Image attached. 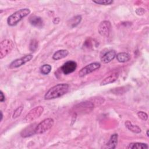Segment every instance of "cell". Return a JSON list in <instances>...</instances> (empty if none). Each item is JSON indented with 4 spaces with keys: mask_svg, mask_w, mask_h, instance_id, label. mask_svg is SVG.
Segmentation results:
<instances>
[{
    "mask_svg": "<svg viewBox=\"0 0 149 149\" xmlns=\"http://www.w3.org/2000/svg\"><path fill=\"white\" fill-rule=\"evenodd\" d=\"M69 87V86L66 83L58 84L48 90L44 95V99L49 100L61 97L68 91Z\"/></svg>",
    "mask_w": 149,
    "mask_h": 149,
    "instance_id": "obj_1",
    "label": "cell"
},
{
    "mask_svg": "<svg viewBox=\"0 0 149 149\" xmlns=\"http://www.w3.org/2000/svg\"><path fill=\"white\" fill-rule=\"evenodd\" d=\"M30 10L28 8H23L16 11L8 17L7 19L8 25L10 26H15L22 19L28 16V15L30 13Z\"/></svg>",
    "mask_w": 149,
    "mask_h": 149,
    "instance_id": "obj_2",
    "label": "cell"
},
{
    "mask_svg": "<svg viewBox=\"0 0 149 149\" xmlns=\"http://www.w3.org/2000/svg\"><path fill=\"white\" fill-rule=\"evenodd\" d=\"M54 120L52 118H49L44 119L37 125L35 129L36 134H42L48 131L54 125Z\"/></svg>",
    "mask_w": 149,
    "mask_h": 149,
    "instance_id": "obj_3",
    "label": "cell"
},
{
    "mask_svg": "<svg viewBox=\"0 0 149 149\" xmlns=\"http://www.w3.org/2000/svg\"><path fill=\"white\" fill-rule=\"evenodd\" d=\"M14 47L13 41L9 39H5L0 44V59H2L8 55Z\"/></svg>",
    "mask_w": 149,
    "mask_h": 149,
    "instance_id": "obj_4",
    "label": "cell"
},
{
    "mask_svg": "<svg viewBox=\"0 0 149 149\" xmlns=\"http://www.w3.org/2000/svg\"><path fill=\"white\" fill-rule=\"evenodd\" d=\"M44 108L42 106H37L31 109L24 118L25 122H30L38 118L43 113Z\"/></svg>",
    "mask_w": 149,
    "mask_h": 149,
    "instance_id": "obj_5",
    "label": "cell"
},
{
    "mask_svg": "<svg viewBox=\"0 0 149 149\" xmlns=\"http://www.w3.org/2000/svg\"><path fill=\"white\" fill-rule=\"evenodd\" d=\"M101 67V64L98 62L91 63L80 69L79 72V76L80 77H84L96 70H98Z\"/></svg>",
    "mask_w": 149,
    "mask_h": 149,
    "instance_id": "obj_6",
    "label": "cell"
},
{
    "mask_svg": "<svg viewBox=\"0 0 149 149\" xmlns=\"http://www.w3.org/2000/svg\"><path fill=\"white\" fill-rule=\"evenodd\" d=\"M111 28L112 26L110 22L108 20H104L101 22L98 26V33L101 36L108 37L110 34Z\"/></svg>",
    "mask_w": 149,
    "mask_h": 149,
    "instance_id": "obj_7",
    "label": "cell"
},
{
    "mask_svg": "<svg viewBox=\"0 0 149 149\" xmlns=\"http://www.w3.org/2000/svg\"><path fill=\"white\" fill-rule=\"evenodd\" d=\"M33 58V55L31 54H29L27 55H25L22 58L16 59L14 61H13L9 65V68L10 69H15L17 68H19L27 62H29L31 59Z\"/></svg>",
    "mask_w": 149,
    "mask_h": 149,
    "instance_id": "obj_8",
    "label": "cell"
},
{
    "mask_svg": "<svg viewBox=\"0 0 149 149\" xmlns=\"http://www.w3.org/2000/svg\"><path fill=\"white\" fill-rule=\"evenodd\" d=\"M77 68V63L74 61H68L66 62L61 68L63 74H68L75 71Z\"/></svg>",
    "mask_w": 149,
    "mask_h": 149,
    "instance_id": "obj_9",
    "label": "cell"
},
{
    "mask_svg": "<svg viewBox=\"0 0 149 149\" xmlns=\"http://www.w3.org/2000/svg\"><path fill=\"white\" fill-rule=\"evenodd\" d=\"M94 107V103L90 101L81 102L80 104L75 106V108L78 111H81L83 112H89L91 111Z\"/></svg>",
    "mask_w": 149,
    "mask_h": 149,
    "instance_id": "obj_10",
    "label": "cell"
},
{
    "mask_svg": "<svg viewBox=\"0 0 149 149\" xmlns=\"http://www.w3.org/2000/svg\"><path fill=\"white\" fill-rule=\"evenodd\" d=\"M116 53L114 50H110L105 52L101 58V61L104 63H108L116 57Z\"/></svg>",
    "mask_w": 149,
    "mask_h": 149,
    "instance_id": "obj_11",
    "label": "cell"
},
{
    "mask_svg": "<svg viewBox=\"0 0 149 149\" xmlns=\"http://www.w3.org/2000/svg\"><path fill=\"white\" fill-rule=\"evenodd\" d=\"M36 126L37 125H36V124H31L24 128L20 133L21 136L23 137H27L36 134L35 129Z\"/></svg>",
    "mask_w": 149,
    "mask_h": 149,
    "instance_id": "obj_12",
    "label": "cell"
},
{
    "mask_svg": "<svg viewBox=\"0 0 149 149\" xmlns=\"http://www.w3.org/2000/svg\"><path fill=\"white\" fill-rule=\"evenodd\" d=\"M118 77H119V73L118 72H113L112 74L105 77L101 82L100 85L104 86L110 83H112L115 81H116V80L118 79Z\"/></svg>",
    "mask_w": 149,
    "mask_h": 149,
    "instance_id": "obj_13",
    "label": "cell"
},
{
    "mask_svg": "<svg viewBox=\"0 0 149 149\" xmlns=\"http://www.w3.org/2000/svg\"><path fill=\"white\" fill-rule=\"evenodd\" d=\"M29 23L31 25L36 27H42L44 25V22L42 18L38 16H32L30 17Z\"/></svg>",
    "mask_w": 149,
    "mask_h": 149,
    "instance_id": "obj_14",
    "label": "cell"
},
{
    "mask_svg": "<svg viewBox=\"0 0 149 149\" xmlns=\"http://www.w3.org/2000/svg\"><path fill=\"white\" fill-rule=\"evenodd\" d=\"M125 125L128 130H129L133 133H140L141 132V129L139 126L134 125L130 120H126L125 122Z\"/></svg>",
    "mask_w": 149,
    "mask_h": 149,
    "instance_id": "obj_15",
    "label": "cell"
},
{
    "mask_svg": "<svg viewBox=\"0 0 149 149\" xmlns=\"http://www.w3.org/2000/svg\"><path fill=\"white\" fill-rule=\"evenodd\" d=\"M68 54L69 51L67 49H59L53 54L52 59L55 61L59 60L66 57Z\"/></svg>",
    "mask_w": 149,
    "mask_h": 149,
    "instance_id": "obj_16",
    "label": "cell"
},
{
    "mask_svg": "<svg viewBox=\"0 0 149 149\" xmlns=\"http://www.w3.org/2000/svg\"><path fill=\"white\" fill-rule=\"evenodd\" d=\"M118 134L116 133L113 134L111 136L108 143L107 144V147L108 148H112V149L115 148L118 144Z\"/></svg>",
    "mask_w": 149,
    "mask_h": 149,
    "instance_id": "obj_17",
    "label": "cell"
},
{
    "mask_svg": "<svg viewBox=\"0 0 149 149\" xmlns=\"http://www.w3.org/2000/svg\"><path fill=\"white\" fill-rule=\"evenodd\" d=\"M126 148L129 149H146L148 148V146L147 144L144 143L134 142L130 143Z\"/></svg>",
    "mask_w": 149,
    "mask_h": 149,
    "instance_id": "obj_18",
    "label": "cell"
},
{
    "mask_svg": "<svg viewBox=\"0 0 149 149\" xmlns=\"http://www.w3.org/2000/svg\"><path fill=\"white\" fill-rule=\"evenodd\" d=\"M116 59L119 62L125 63L129 61L130 59V55L127 52H119L116 55Z\"/></svg>",
    "mask_w": 149,
    "mask_h": 149,
    "instance_id": "obj_19",
    "label": "cell"
},
{
    "mask_svg": "<svg viewBox=\"0 0 149 149\" xmlns=\"http://www.w3.org/2000/svg\"><path fill=\"white\" fill-rule=\"evenodd\" d=\"M81 16L80 15L76 16L72 18H71L68 22L69 26L71 28H73L76 27L81 22Z\"/></svg>",
    "mask_w": 149,
    "mask_h": 149,
    "instance_id": "obj_20",
    "label": "cell"
},
{
    "mask_svg": "<svg viewBox=\"0 0 149 149\" xmlns=\"http://www.w3.org/2000/svg\"><path fill=\"white\" fill-rule=\"evenodd\" d=\"M51 69H52V67L50 65L45 64V65H43L40 68V72L44 75H47L51 72Z\"/></svg>",
    "mask_w": 149,
    "mask_h": 149,
    "instance_id": "obj_21",
    "label": "cell"
},
{
    "mask_svg": "<svg viewBox=\"0 0 149 149\" xmlns=\"http://www.w3.org/2000/svg\"><path fill=\"white\" fill-rule=\"evenodd\" d=\"M38 47V41L36 39H33L29 44V49L31 52H34Z\"/></svg>",
    "mask_w": 149,
    "mask_h": 149,
    "instance_id": "obj_22",
    "label": "cell"
},
{
    "mask_svg": "<svg viewBox=\"0 0 149 149\" xmlns=\"http://www.w3.org/2000/svg\"><path fill=\"white\" fill-rule=\"evenodd\" d=\"M23 110V106H20L17 107L14 111L13 115H12V118L13 119H16L20 116V115L22 113V111Z\"/></svg>",
    "mask_w": 149,
    "mask_h": 149,
    "instance_id": "obj_23",
    "label": "cell"
},
{
    "mask_svg": "<svg viewBox=\"0 0 149 149\" xmlns=\"http://www.w3.org/2000/svg\"><path fill=\"white\" fill-rule=\"evenodd\" d=\"M93 2L96 4H100L102 5H109L113 3V1L112 0H94Z\"/></svg>",
    "mask_w": 149,
    "mask_h": 149,
    "instance_id": "obj_24",
    "label": "cell"
},
{
    "mask_svg": "<svg viewBox=\"0 0 149 149\" xmlns=\"http://www.w3.org/2000/svg\"><path fill=\"white\" fill-rule=\"evenodd\" d=\"M137 115L138 117L140 119H141V120H143L146 121L148 119V115H147V113H146L144 111H139L137 113Z\"/></svg>",
    "mask_w": 149,
    "mask_h": 149,
    "instance_id": "obj_25",
    "label": "cell"
},
{
    "mask_svg": "<svg viewBox=\"0 0 149 149\" xmlns=\"http://www.w3.org/2000/svg\"><path fill=\"white\" fill-rule=\"evenodd\" d=\"M135 12H136V13L137 15H140V16H141V15H143L145 13L146 10H144V9L140 8L137 9L135 10Z\"/></svg>",
    "mask_w": 149,
    "mask_h": 149,
    "instance_id": "obj_26",
    "label": "cell"
},
{
    "mask_svg": "<svg viewBox=\"0 0 149 149\" xmlns=\"http://www.w3.org/2000/svg\"><path fill=\"white\" fill-rule=\"evenodd\" d=\"M5 101V96L2 91H0V101L1 102H3Z\"/></svg>",
    "mask_w": 149,
    "mask_h": 149,
    "instance_id": "obj_27",
    "label": "cell"
},
{
    "mask_svg": "<svg viewBox=\"0 0 149 149\" xmlns=\"http://www.w3.org/2000/svg\"><path fill=\"white\" fill-rule=\"evenodd\" d=\"M60 22V19L59 17H55L53 19V23L54 24H58Z\"/></svg>",
    "mask_w": 149,
    "mask_h": 149,
    "instance_id": "obj_28",
    "label": "cell"
},
{
    "mask_svg": "<svg viewBox=\"0 0 149 149\" xmlns=\"http://www.w3.org/2000/svg\"><path fill=\"white\" fill-rule=\"evenodd\" d=\"M3 119V114H2V112L1 111V121Z\"/></svg>",
    "mask_w": 149,
    "mask_h": 149,
    "instance_id": "obj_29",
    "label": "cell"
},
{
    "mask_svg": "<svg viewBox=\"0 0 149 149\" xmlns=\"http://www.w3.org/2000/svg\"><path fill=\"white\" fill-rule=\"evenodd\" d=\"M146 134H147V137H148V136H149V134H148V130H147Z\"/></svg>",
    "mask_w": 149,
    "mask_h": 149,
    "instance_id": "obj_30",
    "label": "cell"
}]
</instances>
